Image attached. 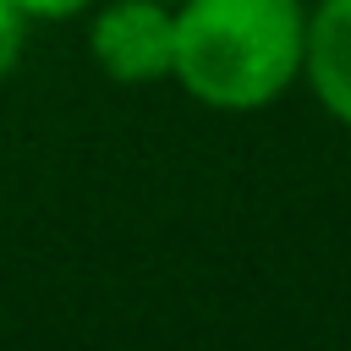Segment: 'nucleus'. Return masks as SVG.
<instances>
[{
    "mask_svg": "<svg viewBox=\"0 0 351 351\" xmlns=\"http://www.w3.org/2000/svg\"><path fill=\"white\" fill-rule=\"evenodd\" d=\"M302 38L296 0H176L170 77L208 110H258L302 71Z\"/></svg>",
    "mask_w": 351,
    "mask_h": 351,
    "instance_id": "nucleus-1",
    "label": "nucleus"
},
{
    "mask_svg": "<svg viewBox=\"0 0 351 351\" xmlns=\"http://www.w3.org/2000/svg\"><path fill=\"white\" fill-rule=\"evenodd\" d=\"M88 49L115 82H159L176 66V5L170 0H110L93 16Z\"/></svg>",
    "mask_w": 351,
    "mask_h": 351,
    "instance_id": "nucleus-2",
    "label": "nucleus"
},
{
    "mask_svg": "<svg viewBox=\"0 0 351 351\" xmlns=\"http://www.w3.org/2000/svg\"><path fill=\"white\" fill-rule=\"evenodd\" d=\"M302 71L318 93V104L351 126V0H324L307 16L302 38Z\"/></svg>",
    "mask_w": 351,
    "mask_h": 351,
    "instance_id": "nucleus-3",
    "label": "nucleus"
},
{
    "mask_svg": "<svg viewBox=\"0 0 351 351\" xmlns=\"http://www.w3.org/2000/svg\"><path fill=\"white\" fill-rule=\"evenodd\" d=\"M22 27H27V16H22L11 0H0V82H5L11 66L22 60Z\"/></svg>",
    "mask_w": 351,
    "mask_h": 351,
    "instance_id": "nucleus-4",
    "label": "nucleus"
},
{
    "mask_svg": "<svg viewBox=\"0 0 351 351\" xmlns=\"http://www.w3.org/2000/svg\"><path fill=\"white\" fill-rule=\"evenodd\" d=\"M27 22H60V16H77V11H88L93 0H11Z\"/></svg>",
    "mask_w": 351,
    "mask_h": 351,
    "instance_id": "nucleus-5",
    "label": "nucleus"
}]
</instances>
